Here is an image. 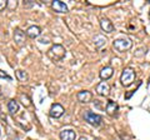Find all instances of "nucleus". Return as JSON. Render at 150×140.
<instances>
[{
  "instance_id": "15",
  "label": "nucleus",
  "mask_w": 150,
  "mask_h": 140,
  "mask_svg": "<svg viewBox=\"0 0 150 140\" xmlns=\"http://www.w3.org/2000/svg\"><path fill=\"white\" fill-rule=\"evenodd\" d=\"M106 43V39H105V36H103V35H95V38H94V44H95V46L98 49H100L103 45H105Z\"/></svg>"
},
{
  "instance_id": "16",
  "label": "nucleus",
  "mask_w": 150,
  "mask_h": 140,
  "mask_svg": "<svg viewBox=\"0 0 150 140\" xmlns=\"http://www.w3.org/2000/svg\"><path fill=\"white\" fill-rule=\"evenodd\" d=\"M8 110L10 111L11 114H16L19 111V104L16 100H10L8 103Z\"/></svg>"
},
{
  "instance_id": "2",
  "label": "nucleus",
  "mask_w": 150,
  "mask_h": 140,
  "mask_svg": "<svg viewBox=\"0 0 150 140\" xmlns=\"http://www.w3.org/2000/svg\"><path fill=\"white\" fill-rule=\"evenodd\" d=\"M135 80V71L130 68H125L121 73V76H120V81L124 86H130L131 84L134 83Z\"/></svg>"
},
{
  "instance_id": "1",
  "label": "nucleus",
  "mask_w": 150,
  "mask_h": 140,
  "mask_svg": "<svg viewBox=\"0 0 150 140\" xmlns=\"http://www.w3.org/2000/svg\"><path fill=\"white\" fill-rule=\"evenodd\" d=\"M65 54H67L65 48L60 44H55L48 50V57L53 62H60V60H63L65 58Z\"/></svg>"
},
{
  "instance_id": "5",
  "label": "nucleus",
  "mask_w": 150,
  "mask_h": 140,
  "mask_svg": "<svg viewBox=\"0 0 150 140\" xmlns=\"http://www.w3.org/2000/svg\"><path fill=\"white\" fill-rule=\"evenodd\" d=\"M49 114H50L51 118L58 119V118H60V116H63V114H64V108H63V106L60 105V104H58V103H55V104L51 105Z\"/></svg>"
},
{
  "instance_id": "19",
  "label": "nucleus",
  "mask_w": 150,
  "mask_h": 140,
  "mask_svg": "<svg viewBox=\"0 0 150 140\" xmlns=\"http://www.w3.org/2000/svg\"><path fill=\"white\" fill-rule=\"evenodd\" d=\"M134 93H135V90H133V91H130V93H129V94H126V95H125V98H126V99H129V98H130L131 95H133V94H134Z\"/></svg>"
},
{
  "instance_id": "7",
  "label": "nucleus",
  "mask_w": 150,
  "mask_h": 140,
  "mask_svg": "<svg viewBox=\"0 0 150 140\" xmlns=\"http://www.w3.org/2000/svg\"><path fill=\"white\" fill-rule=\"evenodd\" d=\"M100 26L105 33H108V34H110V33L114 31V25H112V23L109 19H106V18H103L100 20Z\"/></svg>"
},
{
  "instance_id": "3",
  "label": "nucleus",
  "mask_w": 150,
  "mask_h": 140,
  "mask_svg": "<svg viewBox=\"0 0 150 140\" xmlns=\"http://www.w3.org/2000/svg\"><path fill=\"white\" fill-rule=\"evenodd\" d=\"M131 45H133V43H131V40L128 39V38H121V39H116L114 43H112V46H114L115 50L120 51V53H123V51L125 50H129L131 48Z\"/></svg>"
},
{
  "instance_id": "6",
  "label": "nucleus",
  "mask_w": 150,
  "mask_h": 140,
  "mask_svg": "<svg viewBox=\"0 0 150 140\" xmlns=\"http://www.w3.org/2000/svg\"><path fill=\"white\" fill-rule=\"evenodd\" d=\"M109 91H110V86H109V84L105 81H101L100 84L96 85V93L101 96H108L109 95Z\"/></svg>"
},
{
  "instance_id": "8",
  "label": "nucleus",
  "mask_w": 150,
  "mask_h": 140,
  "mask_svg": "<svg viewBox=\"0 0 150 140\" xmlns=\"http://www.w3.org/2000/svg\"><path fill=\"white\" fill-rule=\"evenodd\" d=\"M51 6L56 13H68V6L65 5V3L60 1V0H54L51 3Z\"/></svg>"
},
{
  "instance_id": "18",
  "label": "nucleus",
  "mask_w": 150,
  "mask_h": 140,
  "mask_svg": "<svg viewBox=\"0 0 150 140\" xmlns=\"http://www.w3.org/2000/svg\"><path fill=\"white\" fill-rule=\"evenodd\" d=\"M6 6H8V1H6V0H0V11H3Z\"/></svg>"
},
{
  "instance_id": "10",
  "label": "nucleus",
  "mask_w": 150,
  "mask_h": 140,
  "mask_svg": "<svg viewBox=\"0 0 150 140\" xmlns=\"http://www.w3.org/2000/svg\"><path fill=\"white\" fill-rule=\"evenodd\" d=\"M76 138V133L71 129H65L60 132V139L62 140H75Z\"/></svg>"
},
{
  "instance_id": "9",
  "label": "nucleus",
  "mask_w": 150,
  "mask_h": 140,
  "mask_svg": "<svg viewBox=\"0 0 150 140\" xmlns=\"http://www.w3.org/2000/svg\"><path fill=\"white\" fill-rule=\"evenodd\" d=\"M91 98H93V94L90 91H88V90H83V91H79L78 94H76V99L80 101V103H89L91 100Z\"/></svg>"
},
{
  "instance_id": "17",
  "label": "nucleus",
  "mask_w": 150,
  "mask_h": 140,
  "mask_svg": "<svg viewBox=\"0 0 150 140\" xmlns=\"http://www.w3.org/2000/svg\"><path fill=\"white\" fill-rule=\"evenodd\" d=\"M16 76H18V79L20 81H26L28 80V74H26V71H24V70H16Z\"/></svg>"
},
{
  "instance_id": "20",
  "label": "nucleus",
  "mask_w": 150,
  "mask_h": 140,
  "mask_svg": "<svg viewBox=\"0 0 150 140\" xmlns=\"http://www.w3.org/2000/svg\"><path fill=\"white\" fill-rule=\"evenodd\" d=\"M79 140H88V139H86V138H84V136H81V138L79 139Z\"/></svg>"
},
{
  "instance_id": "13",
  "label": "nucleus",
  "mask_w": 150,
  "mask_h": 140,
  "mask_svg": "<svg viewBox=\"0 0 150 140\" xmlns=\"http://www.w3.org/2000/svg\"><path fill=\"white\" fill-rule=\"evenodd\" d=\"M112 74H114V69H112L111 66H105L101 69L100 71V78L103 79V80H108V79H110L112 76Z\"/></svg>"
},
{
  "instance_id": "4",
  "label": "nucleus",
  "mask_w": 150,
  "mask_h": 140,
  "mask_svg": "<svg viewBox=\"0 0 150 140\" xmlns=\"http://www.w3.org/2000/svg\"><path fill=\"white\" fill-rule=\"evenodd\" d=\"M84 119H85L86 123H89L90 125H94V127L100 125L101 121H103V118L100 115L93 113V111H90V110H86L85 113H84Z\"/></svg>"
},
{
  "instance_id": "14",
  "label": "nucleus",
  "mask_w": 150,
  "mask_h": 140,
  "mask_svg": "<svg viewBox=\"0 0 150 140\" xmlns=\"http://www.w3.org/2000/svg\"><path fill=\"white\" fill-rule=\"evenodd\" d=\"M106 113L109 114V115H115V113L118 111V109H119V106H118V104H116L115 101H112V100H109L106 103Z\"/></svg>"
},
{
  "instance_id": "11",
  "label": "nucleus",
  "mask_w": 150,
  "mask_h": 140,
  "mask_svg": "<svg viewBox=\"0 0 150 140\" xmlns=\"http://www.w3.org/2000/svg\"><path fill=\"white\" fill-rule=\"evenodd\" d=\"M40 34H41V29L36 25H33L30 28H28V30H26V35L31 39H35V38H38V36H40Z\"/></svg>"
},
{
  "instance_id": "12",
  "label": "nucleus",
  "mask_w": 150,
  "mask_h": 140,
  "mask_svg": "<svg viewBox=\"0 0 150 140\" xmlns=\"http://www.w3.org/2000/svg\"><path fill=\"white\" fill-rule=\"evenodd\" d=\"M14 41L18 44V45H23L25 41V34L24 31H21L20 29H15L14 31Z\"/></svg>"
}]
</instances>
